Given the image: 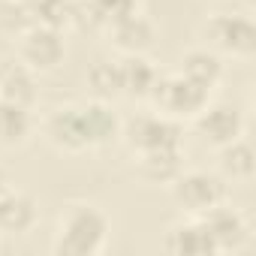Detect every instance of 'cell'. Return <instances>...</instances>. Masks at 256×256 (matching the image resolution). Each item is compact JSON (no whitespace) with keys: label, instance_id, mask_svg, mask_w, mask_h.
I'll return each mask as SVG.
<instances>
[{"label":"cell","instance_id":"cell-14","mask_svg":"<svg viewBox=\"0 0 256 256\" xmlns=\"http://www.w3.org/2000/svg\"><path fill=\"white\" fill-rule=\"evenodd\" d=\"M163 247L175 256H211L214 253V244L202 226L199 217H187L181 223H175L166 238H163Z\"/></svg>","mask_w":256,"mask_h":256},{"label":"cell","instance_id":"cell-18","mask_svg":"<svg viewBox=\"0 0 256 256\" xmlns=\"http://www.w3.org/2000/svg\"><path fill=\"white\" fill-rule=\"evenodd\" d=\"M30 133H34V112L28 106L0 100V145L18 148L30 139Z\"/></svg>","mask_w":256,"mask_h":256},{"label":"cell","instance_id":"cell-9","mask_svg":"<svg viewBox=\"0 0 256 256\" xmlns=\"http://www.w3.org/2000/svg\"><path fill=\"white\" fill-rule=\"evenodd\" d=\"M193 120H196L199 136L214 148H223L232 139L244 136V114L232 102H208Z\"/></svg>","mask_w":256,"mask_h":256},{"label":"cell","instance_id":"cell-19","mask_svg":"<svg viewBox=\"0 0 256 256\" xmlns=\"http://www.w3.org/2000/svg\"><path fill=\"white\" fill-rule=\"evenodd\" d=\"M217 160H220V172L226 181H241L247 184L253 178V169H256V154L250 148V142L244 136L232 139L229 145L217 148Z\"/></svg>","mask_w":256,"mask_h":256},{"label":"cell","instance_id":"cell-13","mask_svg":"<svg viewBox=\"0 0 256 256\" xmlns=\"http://www.w3.org/2000/svg\"><path fill=\"white\" fill-rule=\"evenodd\" d=\"M36 96H40V90H36V72L24 60L12 58V60L0 64V100H10V102L34 108Z\"/></svg>","mask_w":256,"mask_h":256},{"label":"cell","instance_id":"cell-22","mask_svg":"<svg viewBox=\"0 0 256 256\" xmlns=\"http://www.w3.org/2000/svg\"><path fill=\"white\" fill-rule=\"evenodd\" d=\"M34 22L28 16V10L18 0H0V30H6L12 36H18L22 30H28Z\"/></svg>","mask_w":256,"mask_h":256},{"label":"cell","instance_id":"cell-20","mask_svg":"<svg viewBox=\"0 0 256 256\" xmlns=\"http://www.w3.org/2000/svg\"><path fill=\"white\" fill-rule=\"evenodd\" d=\"M136 169L145 181L151 184H169L181 169V148H163V151H148V154H136Z\"/></svg>","mask_w":256,"mask_h":256},{"label":"cell","instance_id":"cell-7","mask_svg":"<svg viewBox=\"0 0 256 256\" xmlns=\"http://www.w3.org/2000/svg\"><path fill=\"white\" fill-rule=\"evenodd\" d=\"M199 220H202V226H205V232H208V238L214 244V253H238L250 241L247 217L241 211H235L232 205H226V202L214 205Z\"/></svg>","mask_w":256,"mask_h":256},{"label":"cell","instance_id":"cell-5","mask_svg":"<svg viewBox=\"0 0 256 256\" xmlns=\"http://www.w3.org/2000/svg\"><path fill=\"white\" fill-rule=\"evenodd\" d=\"M211 90L193 84L190 78H184L181 72H172V76H160L154 90H151V102H154V112L172 118V120H193L211 100H208Z\"/></svg>","mask_w":256,"mask_h":256},{"label":"cell","instance_id":"cell-21","mask_svg":"<svg viewBox=\"0 0 256 256\" xmlns=\"http://www.w3.org/2000/svg\"><path fill=\"white\" fill-rule=\"evenodd\" d=\"M88 84L94 90V100L112 102L114 96H124L120 88V64L118 60H96L88 72Z\"/></svg>","mask_w":256,"mask_h":256},{"label":"cell","instance_id":"cell-23","mask_svg":"<svg viewBox=\"0 0 256 256\" xmlns=\"http://www.w3.org/2000/svg\"><path fill=\"white\" fill-rule=\"evenodd\" d=\"M18 4H22V6L28 10V16H30V22H34V10L40 6V0H18Z\"/></svg>","mask_w":256,"mask_h":256},{"label":"cell","instance_id":"cell-8","mask_svg":"<svg viewBox=\"0 0 256 256\" xmlns=\"http://www.w3.org/2000/svg\"><path fill=\"white\" fill-rule=\"evenodd\" d=\"M42 133L58 151H66V154H82L90 148L82 106H60V108L48 112V118L42 120Z\"/></svg>","mask_w":256,"mask_h":256},{"label":"cell","instance_id":"cell-16","mask_svg":"<svg viewBox=\"0 0 256 256\" xmlns=\"http://www.w3.org/2000/svg\"><path fill=\"white\" fill-rule=\"evenodd\" d=\"M178 72L184 78H190L193 84H199L205 90H214L220 84V78H223V58L214 54L211 48H190L181 58Z\"/></svg>","mask_w":256,"mask_h":256},{"label":"cell","instance_id":"cell-1","mask_svg":"<svg viewBox=\"0 0 256 256\" xmlns=\"http://www.w3.org/2000/svg\"><path fill=\"white\" fill-rule=\"evenodd\" d=\"M108 232H112V223L100 208L76 202V205H66L64 214L58 217L52 250L58 256H96L106 250Z\"/></svg>","mask_w":256,"mask_h":256},{"label":"cell","instance_id":"cell-3","mask_svg":"<svg viewBox=\"0 0 256 256\" xmlns=\"http://www.w3.org/2000/svg\"><path fill=\"white\" fill-rule=\"evenodd\" d=\"M120 139L136 157V154H148V151L181 148L184 126H181V120H172L160 112H142V114L120 120Z\"/></svg>","mask_w":256,"mask_h":256},{"label":"cell","instance_id":"cell-6","mask_svg":"<svg viewBox=\"0 0 256 256\" xmlns=\"http://www.w3.org/2000/svg\"><path fill=\"white\" fill-rule=\"evenodd\" d=\"M16 40H18V60H24L34 72H52L64 64L66 46H64V34L58 28L30 24Z\"/></svg>","mask_w":256,"mask_h":256},{"label":"cell","instance_id":"cell-15","mask_svg":"<svg viewBox=\"0 0 256 256\" xmlns=\"http://www.w3.org/2000/svg\"><path fill=\"white\" fill-rule=\"evenodd\" d=\"M120 88L124 96H133V100H148L160 72L157 66L145 58V54H120Z\"/></svg>","mask_w":256,"mask_h":256},{"label":"cell","instance_id":"cell-11","mask_svg":"<svg viewBox=\"0 0 256 256\" xmlns=\"http://www.w3.org/2000/svg\"><path fill=\"white\" fill-rule=\"evenodd\" d=\"M139 12V0H72V24L84 30H102L118 18Z\"/></svg>","mask_w":256,"mask_h":256},{"label":"cell","instance_id":"cell-24","mask_svg":"<svg viewBox=\"0 0 256 256\" xmlns=\"http://www.w3.org/2000/svg\"><path fill=\"white\" fill-rule=\"evenodd\" d=\"M6 184H10V175H6L4 169H0V187H6Z\"/></svg>","mask_w":256,"mask_h":256},{"label":"cell","instance_id":"cell-17","mask_svg":"<svg viewBox=\"0 0 256 256\" xmlns=\"http://www.w3.org/2000/svg\"><path fill=\"white\" fill-rule=\"evenodd\" d=\"M82 114H84V124H88L90 148H102V145H112L114 139H120V118L112 112V106L106 100L84 102Z\"/></svg>","mask_w":256,"mask_h":256},{"label":"cell","instance_id":"cell-12","mask_svg":"<svg viewBox=\"0 0 256 256\" xmlns=\"http://www.w3.org/2000/svg\"><path fill=\"white\" fill-rule=\"evenodd\" d=\"M40 208L28 193H18L12 184L0 187V232L6 235H24L36 226Z\"/></svg>","mask_w":256,"mask_h":256},{"label":"cell","instance_id":"cell-2","mask_svg":"<svg viewBox=\"0 0 256 256\" xmlns=\"http://www.w3.org/2000/svg\"><path fill=\"white\" fill-rule=\"evenodd\" d=\"M205 48H211L220 58L250 60L256 54V24L250 16L241 12H217L202 28Z\"/></svg>","mask_w":256,"mask_h":256},{"label":"cell","instance_id":"cell-10","mask_svg":"<svg viewBox=\"0 0 256 256\" xmlns=\"http://www.w3.org/2000/svg\"><path fill=\"white\" fill-rule=\"evenodd\" d=\"M106 36L120 54H148L157 42V28L145 12H130L108 24Z\"/></svg>","mask_w":256,"mask_h":256},{"label":"cell","instance_id":"cell-4","mask_svg":"<svg viewBox=\"0 0 256 256\" xmlns=\"http://www.w3.org/2000/svg\"><path fill=\"white\" fill-rule=\"evenodd\" d=\"M169 190H172L175 205H178L187 217H202V214L211 211L214 205L226 202L229 184H226L223 175H214V172H202V169L184 172V169H181V172L169 181Z\"/></svg>","mask_w":256,"mask_h":256}]
</instances>
